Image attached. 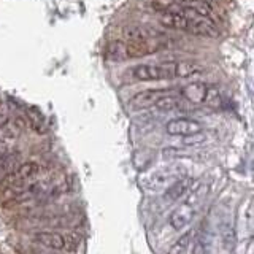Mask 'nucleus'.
I'll use <instances>...</instances> for the list:
<instances>
[{
    "instance_id": "f257e3e1",
    "label": "nucleus",
    "mask_w": 254,
    "mask_h": 254,
    "mask_svg": "<svg viewBox=\"0 0 254 254\" xmlns=\"http://www.w3.org/2000/svg\"><path fill=\"white\" fill-rule=\"evenodd\" d=\"M167 45L162 42V37L151 38L146 42H113L107 46V58L110 61H127L133 58H143V56L153 54L156 51L164 50Z\"/></svg>"
},
{
    "instance_id": "f03ea898",
    "label": "nucleus",
    "mask_w": 254,
    "mask_h": 254,
    "mask_svg": "<svg viewBox=\"0 0 254 254\" xmlns=\"http://www.w3.org/2000/svg\"><path fill=\"white\" fill-rule=\"evenodd\" d=\"M133 81H162V79H173L175 68L173 62H165L161 65H151V64H141L135 65L127 71Z\"/></svg>"
},
{
    "instance_id": "7ed1b4c3",
    "label": "nucleus",
    "mask_w": 254,
    "mask_h": 254,
    "mask_svg": "<svg viewBox=\"0 0 254 254\" xmlns=\"http://www.w3.org/2000/svg\"><path fill=\"white\" fill-rule=\"evenodd\" d=\"M185 177L181 167L178 165H170V167H162V169H157L154 172L148 173L145 178H143V186L148 190H165L169 186H172L175 181H178L180 178Z\"/></svg>"
},
{
    "instance_id": "20e7f679",
    "label": "nucleus",
    "mask_w": 254,
    "mask_h": 254,
    "mask_svg": "<svg viewBox=\"0 0 254 254\" xmlns=\"http://www.w3.org/2000/svg\"><path fill=\"white\" fill-rule=\"evenodd\" d=\"M165 130L172 137H188V135L200 133L202 132V124L195 121V119L189 118H175L170 119L165 126Z\"/></svg>"
},
{
    "instance_id": "39448f33",
    "label": "nucleus",
    "mask_w": 254,
    "mask_h": 254,
    "mask_svg": "<svg viewBox=\"0 0 254 254\" xmlns=\"http://www.w3.org/2000/svg\"><path fill=\"white\" fill-rule=\"evenodd\" d=\"M123 37L126 38V42H146L151 38L162 37V32H157L146 26H140V24H132V26L123 29Z\"/></svg>"
},
{
    "instance_id": "423d86ee",
    "label": "nucleus",
    "mask_w": 254,
    "mask_h": 254,
    "mask_svg": "<svg viewBox=\"0 0 254 254\" xmlns=\"http://www.w3.org/2000/svg\"><path fill=\"white\" fill-rule=\"evenodd\" d=\"M195 210L194 206H190L189 203L183 202L180 206L173 210V213L170 214V224L175 230H183L185 227H188L190 224V221L195 216Z\"/></svg>"
},
{
    "instance_id": "0eeeda50",
    "label": "nucleus",
    "mask_w": 254,
    "mask_h": 254,
    "mask_svg": "<svg viewBox=\"0 0 254 254\" xmlns=\"http://www.w3.org/2000/svg\"><path fill=\"white\" fill-rule=\"evenodd\" d=\"M164 94H167L165 89H146L141 91L138 94H135L130 99L129 105L133 110H143V108H149L154 107V103L159 97H162Z\"/></svg>"
},
{
    "instance_id": "6e6552de",
    "label": "nucleus",
    "mask_w": 254,
    "mask_h": 254,
    "mask_svg": "<svg viewBox=\"0 0 254 254\" xmlns=\"http://www.w3.org/2000/svg\"><path fill=\"white\" fill-rule=\"evenodd\" d=\"M192 186H194L192 178L183 177L164 190V198L167 202H177V200H180V198L185 197Z\"/></svg>"
},
{
    "instance_id": "1a4fd4ad",
    "label": "nucleus",
    "mask_w": 254,
    "mask_h": 254,
    "mask_svg": "<svg viewBox=\"0 0 254 254\" xmlns=\"http://www.w3.org/2000/svg\"><path fill=\"white\" fill-rule=\"evenodd\" d=\"M206 86L202 81H194V83H189L186 86L181 87L180 95L181 99L188 100L189 103H195V105H200L205 100V95H206Z\"/></svg>"
},
{
    "instance_id": "9d476101",
    "label": "nucleus",
    "mask_w": 254,
    "mask_h": 254,
    "mask_svg": "<svg viewBox=\"0 0 254 254\" xmlns=\"http://www.w3.org/2000/svg\"><path fill=\"white\" fill-rule=\"evenodd\" d=\"M173 68H175V78H190V76L200 75L203 71V67L200 64L194 61L173 62Z\"/></svg>"
},
{
    "instance_id": "9b49d317",
    "label": "nucleus",
    "mask_w": 254,
    "mask_h": 254,
    "mask_svg": "<svg viewBox=\"0 0 254 254\" xmlns=\"http://www.w3.org/2000/svg\"><path fill=\"white\" fill-rule=\"evenodd\" d=\"M37 242L50 250H62L65 246L64 237L56 232H40L37 234Z\"/></svg>"
},
{
    "instance_id": "f8f14e48",
    "label": "nucleus",
    "mask_w": 254,
    "mask_h": 254,
    "mask_svg": "<svg viewBox=\"0 0 254 254\" xmlns=\"http://www.w3.org/2000/svg\"><path fill=\"white\" fill-rule=\"evenodd\" d=\"M208 190H210L208 185H205V183H198V185L190 188L185 202L189 203L190 206H194V208H197V206L203 202V198L206 197V194H208Z\"/></svg>"
},
{
    "instance_id": "ddd939ff",
    "label": "nucleus",
    "mask_w": 254,
    "mask_h": 254,
    "mask_svg": "<svg viewBox=\"0 0 254 254\" xmlns=\"http://www.w3.org/2000/svg\"><path fill=\"white\" fill-rule=\"evenodd\" d=\"M211 234L208 230H203V227L198 230L197 235L194 237V242H192V254H208L210 250V240H211Z\"/></svg>"
},
{
    "instance_id": "4468645a",
    "label": "nucleus",
    "mask_w": 254,
    "mask_h": 254,
    "mask_svg": "<svg viewBox=\"0 0 254 254\" xmlns=\"http://www.w3.org/2000/svg\"><path fill=\"white\" fill-rule=\"evenodd\" d=\"M183 105V100L177 95H170V94H164L162 97H159L154 103V108L159 111H173L178 110Z\"/></svg>"
},
{
    "instance_id": "2eb2a0df",
    "label": "nucleus",
    "mask_w": 254,
    "mask_h": 254,
    "mask_svg": "<svg viewBox=\"0 0 254 254\" xmlns=\"http://www.w3.org/2000/svg\"><path fill=\"white\" fill-rule=\"evenodd\" d=\"M190 242H192V232L188 230V232L183 234L178 240L170 246V250L167 251V254H186L190 246Z\"/></svg>"
},
{
    "instance_id": "dca6fc26",
    "label": "nucleus",
    "mask_w": 254,
    "mask_h": 254,
    "mask_svg": "<svg viewBox=\"0 0 254 254\" xmlns=\"http://www.w3.org/2000/svg\"><path fill=\"white\" fill-rule=\"evenodd\" d=\"M40 172V165L35 164V162H24L21 164L18 169H16V177L21 178V180H29L32 177H35V175Z\"/></svg>"
},
{
    "instance_id": "f3484780",
    "label": "nucleus",
    "mask_w": 254,
    "mask_h": 254,
    "mask_svg": "<svg viewBox=\"0 0 254 254\" xmlns=\"http://www.w3.org/2000/svg\"><path fill=\"white\" fill-rule=\"evenodd\" d=\"M205 105H208L211 108H219L222 105V99H221V94L216 87L208 86L206 87V95H205V100H203Z\"/></svg>"
},
{
    "instance_id": "a211bd4d",
    "label": "nucleus",
    "mask_w": 254,
    "mask_h": 254,
    "mask_svg": "<svg viewBox=\"0 0 254 254\" xmlns=\"http://www.w3.org/2000/svg\"><path fill=\"white\" fill-rule=\"evenodd\" d=\"M5 154H6V145H5V141L0 138V159H2Z\"/></svg>"
}]
</instances>
